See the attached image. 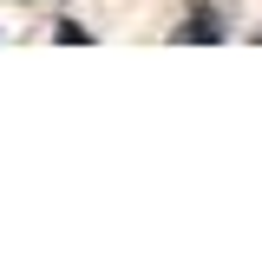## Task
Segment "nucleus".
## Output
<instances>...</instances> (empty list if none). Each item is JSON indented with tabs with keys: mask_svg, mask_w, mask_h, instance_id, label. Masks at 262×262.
Wrapping results in <instances>:
<instances>
[{
	"mask_svg": "<svg viewBox=\"0 0 262 262\" xmlns=\"http://www.w3.org/2000/svg\"><path fill=\"white\" fill-rule=\"evenodd\" d=\"M184 33H190V39H223V27H216V20H210L203 7H196V13H190V27H184Z\"/></svg>",
	"mask_w": 262,
	"mask_h": 262,
	"instance_id": "nucleus-1",
	"label": "nucleus"
}]
</instances>
